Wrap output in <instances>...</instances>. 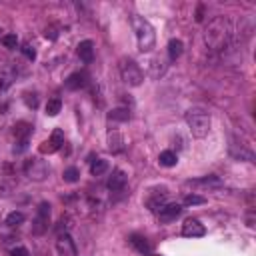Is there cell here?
<instances>
[{"instance_id": "6", "label": "cell", "mask_w": 256, "mask_h": 256, "mask_svg": "<svg viewBox=\"0 0 256 256\" xmlns=\"http://www.w3.org/2000/svg\"><path fill=\"white\" fill-rule=\"evenodd\" d=\"M24 172H26V176L28 178H32V180H44L46 176H48V166H46V162L44 160H38V158H32V160H28L26 162V166H24Z\"/></svg>"}, {"instance_id": "28", "label": "cell", "mask_w": 256, "mask_h": 256, "mask_svg": "<svg viewBox=\"0 0 256 256\" xmlns=\"http://www.w3.org/2000/svg\"><path fill=\"white\" fill-rule=\"evenodd\" d=\"M10 256H30V252H28V248L18 246V248H12L10 250Z\"/></svg>"}, {"instance_id": "16", "label": "cell", "mask_w": 256, "mask_h": 256, "mask_svg": "<svg viewBox=\"0 0 256 256\" xmlns=\"http://www.w3.org/2000/svg\"><path fill=\"white\" fill-rule=\"evenodd\" d=\"M230 154H232L234 158H240V160H248V162H252V160H254L252 150H248V148H244L242 144H236V142H232V144H230Z\"/></svg>"}, {"instance_id": "7", "label": "cell", "mask_w": 256, "mask_h": 256, "mask_svg": "<svg viewBox=\"0 0 256 256\" xmlns=\"http://www.w3.org/2000/svg\"><path fill=\"white\" fill-rule=\"evenodd\" d=\"M204 234H206V228H204V224H200V220H196V218L184 220L182 236H186V238H202Z\"/></svg>"}, {"instance_id": "24", "label": "cell", "mask_w": 256, "mask_h": 256, "mask_svg": "<svg viewBox=\"0 0 256 256\" xmlns=\"http://www.w3.org/2000/svg\"><path fill=\"white\" fill-rule=\"evenodd\" d=\"M64 182H70V184H74V182H78V178H80V172H78V168H74V166H70V168H66L64 170Z\"/></svg>"}, {"instance_id": "5", "label": "cell", "mask_w": 256, "mask_h": 256, "mask_svg": "<svg viewBox=\"0 0 256 256\" xmlns=\"http://www.w3.org/2000/svg\"><path fill=\"white\" fill-rule=\"evenodd\" d=\"M48 224H50V204L40 202L38 210H36V218L32 222V234H36V236L44 234L48 230Z\"/></svg>"}, {"instance_id": "22", "label": "cell", "mask_w": 256, "mask_h": 256, "mask_svg": "<svg viewBox=\"0 0 256 256\" xmlns=\"http://www.w3.org/2000/svg\"><path fill=\"white\" fill-rule=\"evenodd\" d=\"M24 214L22 212H10L8 216H6V226H10V228H16V226H20V224H24Z\"/></svg>"}, {"instance_id": "19", "label": "cell", "mask_w": 256, "mask_h": 256, "mask_svg": "<svg viewBox=\"0 0 256 256\" xmlns=\"http://www.w3.org/2000/svg\"><path fill=\"white\" fill-rule=\"evenodd\" d=\"M158 162H160L162 166L170 168V166H176V162H178V156H176V152H172V150H164V152H160V156H158Z\"/></svg>"}, {"instance_id": "15", "label": "cell", "mask_w": 256, "mask_h": 256, "mask_svg": "<svg viewBox=\"0 0 256 256\" xmlns=\"http://www.w3.org/2000/svg\"><path fill=\"white\" fill-rule=\"evenodd\" d=\"M108 150L114 152V154L124 150V140H122V136H120L118 130H110L108 132Z\"/></svg>"}, {"instance_id": "8", "label": "cell", "mask_w": 256, "mask_h": 256, "mask_svg": "<svg viewBox=\"0 0 256 256\" xmlns=\"http://www.w3.org/2000/svg\"><path fill=\"white\" fill-rule=\"evenodd\" d=\"M56 250H58L60 256H76V244L70 238V234H58Z\"/></svg>"}, {"instance_id": "27", "label": "cell", "mask_w": 256, "mask_h": 256, "mask_svg": "<svg viewBox=\"0 0 256 256\" xmlns=\"http://www.w3.org/2000/svg\"><path fill=\"white\" fill-rule=\"evenodd\" d=\"M22 52H24V56H26L28 60H34V58H36V50H34L30 44H24V46H22Z\"/></svg>"}, {"instance_id": "30", "label": "cell", "mask_w": 256, "mask_h": 256, "mask_svg": "<svg viewBox=\"0 0 256 256\" xmlns=\"http://www.w3.org/2000/svg\"><path fill=\"white\" fill-rule=\"evenodd\" d=\"M44 36H46V38H52V40H54V38H56V32H54V28H46Z\"/></svg>"}, {"instance_id": "17", "label": "cell", "mask_w": 256, "mask_h": 256, "mask_svg": "<svg viewBox=\"0 0 256 256\" xmlns=\"http://www.w3.org/2000/svg\"><path fill=\"white\" fill-rule=\"evenodd\" d=\"M182 50H184V44H182V40H178V38H172V40L168 42V58H170V60H176V58H180V56H182Z\"/></svg>"}, {"instance_id": "2", "label": "cell", "mask_w": 256, "mask_h": 256, "mask_svg": "<svg viewBox=\"0 0 256 256\" xmlns=\"http://www.w3.org/2000/svg\"><path fill=\"white\" fill-rule=\"evenodd\" d=\"M132 28H134V34H136L138 50L140 52H150L154 48V44H156V34H154L152 24L144 16L134 14L132 16Z\"/></svg>"}, {"instance_id": "12", "label": "cell", "mask_w": 256, "mask_h": 256, "mask_svg": "<svg viewBox=\"0 0 256 256\" xmlns=\"http://www.w3.org/2000/svg\"><path fill=\"white\" fill-rule=\"evenodd\" d=\"M124 186H126V174L116 168V170L112 172V176L108 178V188H110L112 192H122Z\"/></svg>"}, {"instance_id": "3", "label": "cell", "mask_w": 256, "mask_h": 256, "mask_svg": "<svg viewBox=\"0 0 256 256\" xmlns=\"http://www.w3.org/2000/svg\"><path fill=\"white\" fill-rule=\"evenodd\" d=\"M186 124L190 128V134L194 138H204L208 136L210 132V114L206 108L202 106H192L188 112H186Z\"/></svg>"}, {"instance_id": "21", "label": "cell", "mask_w": 256, "mask_h": 256, "mask_svg": "<svg viewBox=\"0 0 256 256\" xmlns=\"http://www.w3.org/2000/svg\"><path fill=\"white\" fill-rule=\"evenodd\" d=\"M106 170H108V162H106L104 158H96V160H92V164H90V172H92V176H102Z\"/></svg>"}, {"instance_id": "14", "label": "cell", "mask_w": 256, "mask_h": 256, "mask_svg": "<svg viewBox=\"0 0 256 256\" xmlns=\"http://www.w3.org/2000/svg\"><path fill=\"white\" fill-rule=\"evenodd\" d=\"M186 184L188 186H202V188H220L222 180L218 176H204V178H198V180H188Z\"/></svg>"}, {"instance_id": "25", "label": "cell", "mask_w": 256, "mask_h": 256, "mask_svg": "<svg viewBox=\"0 0 256 256\" xmlns=\"http://www.w3.org/2000/svg\"><path fill=\"white\" fill-rule=\"evenodd\" d=\"M206 198L204 196H198V194H186L184 196V204L186 206H194V204H204Z\"/></svg>"}, {"instance_id": "13", "label": "cell", "mask_w": 256, "mask_h": 256, "mask_svg": "<svg viewBox=\"0 0 256 256\" xmlns=\"http://www.w3.org/2000/svg\"><path fill=\"white\" fill-rule=\"evenodd\" d=\"M88 84V76L84 74V72H74V74H70L68 78H66V88L68 90H80V88H84Z\"/></svg>"}, {"instance_id": "20", "label": "cell", "mask_w": 256, "mask_h": 256, "mask_svg": "<svg viewBox=\"0 0 256 256\" xmlns=\"http://www.w3.org/2000/svg\"><path fill=\"white\" fill-rule=\"evenodd\" d=\"M130 244H132L140 254H148V252H150V246H148L146 238H142V236H138V234L130 236Z\"/></svg>"}, {"instance_id": "23", "label": "cell", "mask_w": 256, "mask_h": 256, "mask_svg": "<svg viewBox=\"0 0 256 256\" xmlns=\"http://www.w3.org/2000/svg\"><path fill=\"white\" fill-rule=\"evenodd\" d=\"M60 108H62L60 98H52V100H48V104H46V114H48V116H56V114L60 112Z\"/></svg>"}, {"instance_id": "9", "label": "cell", "mask_w": 256, "mask_h": 256, "mask_svg": "<svg viewBox=\"0 0 256 256\" xmlns=\"http://www.w3.org/2000/svg\"><path fill=\"white\" fill-rule=\"evenodd\" d=\"M180 214H182V206H180V204H164V206L158 210V218H160V222H164V224L176 220Z\"/></svg>"}, {"instance_id": "10", "label": "cell", "mask_w": 256, "mask_h": 256, "mask_svg": "<svg viewBox=\"0 0 256 256\" xmlns=\"http://www.w3.org/2000/svg\"><path fill=\"white\" fill-rule=\"evenodd\" d=\"M76 54H78V58H80L82 62L90 64V62L94 60V42H92V40H82V42L78 44V48H76Z\"/></svg>"}, {"instance_id": "1", "label": "cell", "mask_w": 256, "mask_h": 256, "mask_svg": "<svg viewBox=\"0 0 256 256\" xmlns=\"http://www.w3.org/2000/svg\"><path fill=\"white\" fill-rule=\"evenodd\" d=\"M232 22L230 18L226 16H216L208 22L206 30H204V44L214 50V52H220V50H226L232 42Z\"/></svg>"}, {"instance_id": "18", "label": "cell", "mask_w": 256, "mask_h": 256, "mask_svg": "<svg viewBox=\"0 0 256 256\" xmlns=\"http://www.w3.org/2000/svg\"><path fill=\"white\" fill-rule=\"evenodd\" d=\"M108 120L114 122H128L130 120V110L128 108H114L108 112Z\"/></svg>"}, {"instance_id": "26", "label": "cell", "mask_w": 256, "mask_h": 256, "mask_svg": "<svg viewBox=\"0 0 256 256\" xmlns=\"http://www.w3.org/2000/svg\"><path fill=\"white\" fill-rule=\"evenodd\" d=\"M2 44H4L6 48H16V46H18L16 34H4V36H2Z\"/></svg>"}, {"instance_id": "4", "label": "cell", "mask_w": 256, "mask_h": 256, "mask_svg": "<svg viewBox=\"0 0 256 256\" xmlns=\"http://www.w3.org/2000/svg\"><path fill=\"white\" fill-rule=\"evenodd\" d=\"M120 76L122 80L128 84V86H140L142 80H144V72L140 70V66L130 60V58H124L120 60Z\"/></svg>"}, {"instance_id": "29", "label": "cell", "mask_w": 256, "mask_h": 256, "mask_svg": "<svg viewBox=\"0 0 256 256\" xmlns=\"http://www.w3.org/2000/svg\"><path fill=\"white\" fill-rule=\"evenodd\" d=\"M8 86H10V78L4 72H0V90H6Z\"/></svg>"}, {"instance_id": "11", "label": "cell", "mask_w": 256, "mask_h": 256, "mask_svg": "<svg viewBox=\"0 0 256 256\" xmlns=\"http://www.w3.org/2000/svg\"><path fill=\"white\" fill-rule=\"evenodd\" d=\"M62 144H64V134H62V130H54L52 136H50V140L44 142V146H42L40 150H42V152H56V150H60Z\"/></svg>"}]
</instances>
